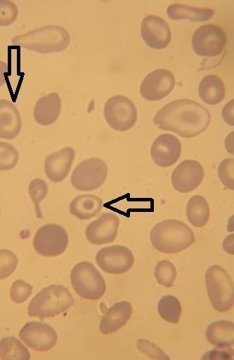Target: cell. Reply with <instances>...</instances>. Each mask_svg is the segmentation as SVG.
Here are the masks:
<instances>
[{"mask_svg": "<svg viewBox=\"0 0 234 360\" xmlns=\"http://www.w3.org/2000/svg\"><path fill=\"white\" fill-rule=\"evenodd\" d=\"M209 111L189 99L172 101L155 114L153 122L160 129L174 132L183 138H193L203 133L209 125Z\"/></svg>", "mask_w": 234, "mask_h": 360, "instance_id": "cell-1", "label": "cell"}, {"mask_svg": "<svg viewBox=\"0 0 234 360\" xmlns=\"http://www.w3.org/2000/svg\"><path fill=\"white\" fill-rule=\"evenodd\" d=\"M70 42L67 31L58 25H46L14 36L11 43L39 53H53L65 50Z\"/></svg>", "mask_w": 234, "mask_h": 360, "instance_id": "cell-2", "label": "cell"}, {"mask_svg": "<svg viewBox=\"0 0 234 360\" xmlns=\"http://www.w3.org/2000/svg\"><path fill=\"white\" fill-rule=\"evenodd\" d=\"M150 241L163 253H176L188 248L195 241L193 230L184 222L169 219L155 225L150 232Z\"/></svg>", "mask_w": 234, "mask_h": 360, "instance_id": "cell-3", "label": "cell"}, {"mask_svg": "<svg viewBox=\"0 0 234 360\" xmlns=\"http://www.w3.org/2000/svg\"><path fill=\"white\" fill-rule=\"evenodd\" d=\"M74 299L67 288L50 285L43 288L31 300L28 314L41 319L53 317L73 305Z\"/></svg>", "mask_w": 234, "mask_h": 360, "instance_id": "cell-4", "label": "cell"}, {"mask_svg": "<svg viewBox=\"0 0 234 360\" xmlns=\"http://www.w3.org/2000/svg\"><path fill=\"white\" fill-rule=\"evenodd\" d=\"M205 284L213 307L221 312L229 311L233 305L234 291L226 271L217 265L209 267L205 274Z\"/></svg>", "mask_w": 234, "mask_h": 360, "instance_id": "cell-5", "label": "cell"}, {"mask_svg": "<svg viewBox=\"0 0 234 360\" xmlns=\"http://www.w3.org/2000/svg\"><path fill=\"white\" fill-rule=\"evenodd\" d=\"M72 286L82 298L98 300L105 293L106 284L101 274L90 262L77 263L70 274Z\"/></svg>", "mask_w": 234, "mask_h": 360, "instance_id": "cell-6", "label": "cell"}, {"mask_svg": "<svg viewBox=\"0 0 234 360\" xmlns=\"http://www.w3.org/2000/svg\"><path fill=\"white\" fill-rule=\"evenodd\" d=\"M107 175L105 162L99 158H90L82 161L74 168L70 181L76 189L92 191L105 182Z\"/></svg>", "mask_w": 234, "mask_h": 360, "instance_id": "cell-7", "label": "cell"}, {"mask_svg": "<svg viewBox=\"0 0 234 360\" xmlns=\"http://www.w3.org/2000/svg\"><path fill=\"white\" fill-rule=\"evenodd\" d=\"M104 116L112 128L117 131H125L136 124L137 111L131 100L123 95H114L105 104Z\"/></svg>", "mask_w": 234, "mask_h": 360, "instance_id": "cell-8", "label": "cell"}, {"mask_svg": "<svg viewBox=\"0 0 234 360\" xmlns=\"http://www.w3.org/2000/svg\"><path fill=\"white\" fill-rule=\"evenodd\" d=\"M68 235L66 230L56 224L41 227L33 239V246L37 253L46 257L62 254L67 248Z\"/></svg>", "mask_w": 234, "mask_h": 360, "instance_id": "cell-9", "label": "cell"}, {"mask_svg": "<svg viewBox=\"0 0 234 360\" xmlns=\"http://www.w3.org/2000/svg\"><path fill=\"white\" fill-rule=\"evenodd\" d=\"M226 43V35L223 29L215 25H204L193 34L192 45L196 54L202 57L219 55Z\"/></svg>", "mask_w": 234, "mask_h": 360, "instance_id": "cell-10", "label": "cell"}, {"mask_svg": "<svg viewBox=\"0 0 234 360\" xmlns=\"http://www.w3.org/2000/svg\"><path fill=\"white\" fill-rule=\"evenodd\" d=\"M96 261L105 272L121 274L131 268L134 263V256L127 247L114 245L99 250L96 256Z\"/></svg>", "mask_w": 234, "mask_h": 360, "instance_id": "cell-11", "label": "cell"}, {"mask_svg": "<svg viewBox=\"0 0 234 360\" xmlns=\"http://www.w3.org/2000/svg\"><path fill=\"white\" fill-rule=\"evenodd\" d=\"M22 342L36 351H47L55 346L57 334L47 324L31 321L24 325L19 333Z\"/></svg>", "mask_w": 234, "mask_h": 360, "instance_id": "cell-12", "label": "cell"}, {"mask_svg": "<svg viewBox=\"0 0 234 360\" xmlns=\"http://www.w3.org/2000/svg\"><path fill=\"white\" fill-rule=\"evenodd\" d=\"M175 85L174 74L165 69H159L148 74L143 80L140 92L142 97L150 101H157L167 96Z\"/></svg>", "mask_w": 234, "mask_h": 360, "instance_id": "cell-13", "label": "cell"}, {"mask_svg": "<svg viewBox=\"0 0 234 360\" xmlns=\"http://www.w3.org/2000/svg\"><path fill=\"white\" fill-rule=\"evenodd\" d=\"M119 225V218L115 213H105L88 225L85 235L92 244H109L116 239Z\"/></svg>", "mask_w": 234, "mask_h": 360, "instance_id": "cell-14", "label": "cell"}, {"mask_svg": "<svg viewBox=\"0 0 234 360\" xmlns=\"http://www.w3.org/2000/svg\"><path fill=\"white\" fill-rule=\"evenodd\" d=\"M204 178L202 166L195 160L182 161L173 171L171 182L181 193H188L196 189Z\"/></svg>", "mask_w": 234, "mask_h": 360, "instance_id": "cell-15", "label": "cell"}, {"mask_svg": "<svg viewBox=\"0 0 234 360\" xmlns=\"http://www.w3.org/2000/svg\"><path fill=\"white\" fill-rule=\"evenodd\" d=\"M141 36L146 44L155 49L166 48L171 41V32L167 22L162 18L149 15L141 23Z\"/></svg>", "mask_w": 234, "mask_h": 360, "instance_id": "cell-16", "label": "cell"}, {"mask_svg": "<svg viewBox=\"0 0 234 360\" xmlns=\"http://www.w3.org/2000/svg\"><path fill=\"white\" fill-rule=\"evenodd\" d=\"M181 154V144L174 135L164 133L158 136L150 148L151 157L157 166L169 167L174 165Z\"/></svg>", "mask_w": 234, "mask_h": 360, "instance_id": "cell-17", "label": "cell"}, {"mask_svg": "<svg viewBox=\"0 0 234 360\" xmlns=\"http://www.w3.org/2000/svg\"><path fill=\"white\" fill-rule=\"evenodd\" d=\"M74 154V150L71 147L62 148L48 154L44 161L47 178L53 182L63 181L70 171Z\"/></svg>", "mask_w": 234, "mask_h": 360, "instance_id": "cell-18", "label": "cell"}, {"mask_svg": "<svg viewBox=\"0 0 234 360\" xmlns=\"http://www.w3.org/2000/svg\"><path fill=\"white\" fill-rule=\"evenodd\" d=\"M132 314V306L127 301L116 302L110 307L100 322V331L107 335L124 326Z\"/></svg>", "mask_w": 234, "mask_h": 360, "instance_id": "cell-19", "label": "cell"}, {"mask_svg": "<svg viewBox=\"0 0 234 360\" xmlns=\"http://www.w3.org/2000/svg\"><path fill=\"white\" fill-rule=\"evenodd\" d=\"M22 128L18 108L10 100H0V138L11 140L17 137Z\"/></svg>", "mask_w": 234, "mask_h": 360, "instance_id": "cell-20", "label": "cell"}, {"mask_svg": "<svg viewBox=\"0 0 234 360\" xmlns=\"http://www.w3.org/2000/svg\"><path fill=\"white\" fill-rule=\"evenodd\" d=\"M61 110V99L56 93H51L40 98L36 102L33 116L41 126H49L58 118Z\"/></svg>", "mask_w": 234, "mask_h": 360, "instance_id": "cell-21", "label": "cell"}, {"mask_svg": "<svg viewBox=\"0 0 234 360\" xmlns=\"http://www.w3.org/2000/svg\"><path fill=\"white\" fill-rule=\"evenodd\" d=\"M102 199L94 194L76 196L69 206L70 213L79 220H89L96 216L103 208Z\"/></svg>", "mask_w": 234, "mask_h": 360, "instance_id": "cell-22", "label": "cell"}, {"mask_svg": "<svg viewBox=\"0 0 234 360\" xmlns=\"http://www.w3.org/2000/svg\"><path fill=\"white\" fill-rule=\"evenodd\" d=\"M206 338L209 343L216 347L233 346L234 342V324L229 321H216L209 325Z\"/></svg>", "mask_w": 234, "mask_h": 360, "instance_id": "cell-23", "label": "cell"}, {"mask_svg": "<svg viewBox=\"0 0 234 360\" xmlns=\"http://www.w3.org/2000/svg\"><path fill=\"white\" fill-rule=\"evenodd\" d=\"M198 93L206 104L214 105L221 102L225 96V88L221 79L216 75L205 76L200 81Z\"/></svg>", "mask_w": 234, "mask_h": 360, "instance_id": "cell-24", "label": "cell"}, {"mask_svg": "<svg viewBox=\"0 0 234 360\" xmlns=\"http://www.w3.org/2000/svg\"><path fill=\"white\" fill-rule=\"evenodd\" d=\"M167 13L172 20L187 19L192 22H203L211 19L214 14V11L211 8L173 4L168 6Z\"/></svg>", "mask_w": 234, "mask_h": 360, "instance_id": "cell-25", "label": "cell"}, {"mask_svg": "<svg viewBox=\"0 0 234 360\" xmlns=\"http://www.w3.org/2000/svg\"><path fill=\"white\" fill-rule=\"evenodd\" d=\"M209 207L201 195H195L188 201L186 215L189 222L196 227H204L209 219Z\"/></svg>", "mask_w": 234, "mask_h": 360, "instance_id": "cell-26", "label": "cell"}, {"mask_svg": "<svg viewBox=\"0 0 234 360\" xmlns=\"http://www.w3.org/2000/svg\"><path fill=\"white\" fill-rule=\"evenodd\" d=\"M28 349L15 338L7 337L0 340V359L3 360H29Z\"/></svg>", "mask_w": 234, "mask_h": 360, "instance_id": "cell-27", "label": "cell"}, {"mask_svg": "<svg viewBox=\"0 0 234 360\" xmlns=\"http://www.w3.org/2000/svg\"><path fill=\"white\" fill-rule=\"evenodd\" d=\"M158 312L165 321L178 324L181 314V306L179 300L174 295L163 296L158 302Z\"/></svg>", "mask_w": 234, "mask_h": 360, "instance_id": "cell-28", "label": "cell"}, {"mask_svg": "<svg viewBox=\"0 0 234 360\" xmlns=\"http://www.w3.org/2000/svg\"><path fill=\"white\" fill-rule=\"evenodd\" d=\"M155 276L158 284L170 288L176 276V268L171 262L161 260L155 266Z\"/></svg>", "mask_w": 234, "mask_h": 360, "instance_id": "cell-29", "label": "cell"}, {"mask_svg": "<svg viewBox=\"0 0 234 360\" xmlns=\"http://www.w3.org/2000/svg\"><path fill=\"white\" fill-rule=\"evenodd\" d=\"M29 194L34 203L35 213L37 218H42V213L39 207V204L48 193V186L46 182L41 178L32 180L29 185Z\"/></svg>", "mask_w": 234, "mask_h": 360, "instance_id": "cell-30", "label": "cell"}, {"mask_svg": "<svg viewBox=\"0 0 234 360\" xmlns=\"http://www.w3.org/2000/svg\"><path fill=\"white\" fill-rule=\"evenodd\" d=\"M18 161V152L11 144L0 142V171H8L14 168Z\"/></svg>", "mask_w": 234, "mask_h": 360, "instance_id": "cell-31", "label": "cell"}, {"mask_svg": "<svg viewBox=\"0 0 234 360\" xmlns=\"http://www.w3.org/2000/svg\"><path fill=\"white\" fill-rule=\"evenodd\" d=\"M18 258L10 250L0 249V280L9 276L15 269Z\"/></svg>", "mask_w": 234, "mask_h": 360, "instance_id": "cell-32", "label": "cell"}, {"mask_svg": "<svg viewBox=\"0 0 234 360\" xmlns=\"http://www.w3.org/2000/svg\"><path fill=\"white\" fill-rule=\"evenodd\" d=\"M33 287L22 280H16L11 288L10 296L15 303L25 302L32 294Z\"/></svg>", "mask_w": 234, "mask_h": 360, "instance_id": "cell-33", "label": "cell"}, {"mask_svg": "<svg viewBox=\"0 0 234 360\" xmlns=\"http://www.w3.org/2000/svg\"><path fill=\"white\" fill-rule=\"evenodd\" d=\"M234 159L228 158L222 161L218 168V175L223 185L229 189H233Z\"/></svg>", "mask_w": 234, "mask_h": 360, "instance_id": "cell-34", "label": "cell"}, {"mask_svg": "<svg viewBox=\"0 0 234 360\" xmlns=\"http://www.w3.org/2000/svg\"><path fill=\"white\" fill-rule=\"evenodd\" d=\"M18 9L11 1H0V26H8L18 18Z\"/></svg>", "mask_w": 234, "mask_h": 360, "instance_id": "cell-35", "label": "cell"}, {"mask_svg": "<svg viewBox=\"0 0 234 360\" xmlns=\"http://www.w3.org/2000/svg\"><path fill=\"white\" fill-rule=\"evenodd\" d=\"M137 347L139 351L146 354L150 359L169 360V357L162 351L160 347H157L155 344L150 342L148 340H138Z\"/></svg>", "mask_w": 234, "mask_h": 360, "instance_id": "cell-36", "label": "cell"}, {"mask_svg": "<svg viewBox=\"0 0 234 360\" xmlns=\"http://www.w3.org/2000/svg\"><path fill=\"white\" fill-rule=\"evenodd\" d=\"M233 356V350L230 346L216 347L212 351L209 352L203 359H232Z\"/></svg>", "mask_w": 234, "mask_h": 360, "instance_id": "cell-37", "label": "cell"}, {"mask_svg": "<svg viewBox=\"0 0 234 360\" xmlns=\"http://www.w3.org/2000/svg\"><path fill=\"white\" fill-rule=\"evenodd\" d=\"M222 116L228 124L233 126V100L230 101L224 106Z\"/></svg>", "mask_w": 234, "mask_h": 360, "instance_id": "cell-38", "label": "cell"}, {"mask_svg": "<svg viewBox=\"0 0 234 360\" xmlns=\"http://www.w3.org/2000/svg\"><path fill=\"white\" fill-rule=\"evenodd\" d=\"M8 65L0 60V87L2 86L6 82V74L8 73Z\"/></svg>", "mask_w": 234, "mask_h": 360, "instance_id": "cell-39", "label": "cell"}]
</instances>
